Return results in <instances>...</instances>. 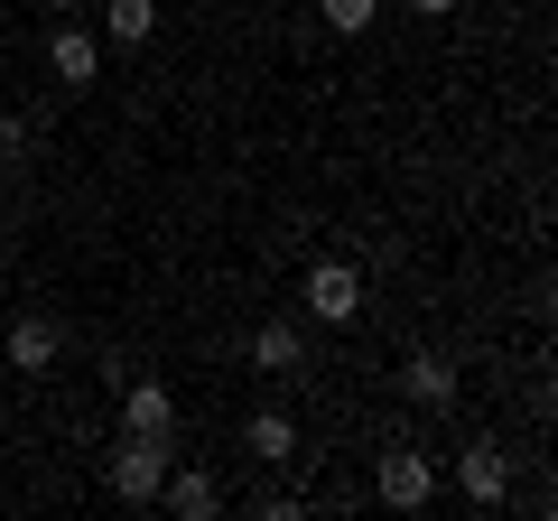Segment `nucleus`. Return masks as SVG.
<instances>
[{
	"label": "nucleus",
	"mask_w": 558,
	"mask_h": 521,
	"mask_svg": "<svg viewBox=\"0 0 558 521\" xmlns=\"http://www.w3.org/2000/svg\"><path fill=\"white\" fill-rule=\"evenodd\" d=\"M38 10H47V20H75V10H84V0H38Z\"/></svg>",
	"instance_id": "nucleus-16"
},
{
	"label": "nucleus",
	"mask_w": 558,
	"mask_h": 521,
	"mask_svg": "<svg viewBox=\"0 0 558 521\" xmlns=\"http://www.w3.org/2000/svg\"><path fill=\"white\" fill-rule=\"evenodd\" d=\"M47 75H57V94H94L102 75V38L75 20H47Z\"/></svg>",
	"instance_id": "nucleus-3"
},
{
	"label": "nucleus",
	"mask_w": 558,
	"mask_h": 521,
	"mask_svg": "<svg viewBox=\"0 0 558 521\" xmlns=\"http://www.w3.org/2000/svg\"><path fill=\"white\" fill-rule=\"evenodd\" d=\"M0 317H10V307H0Z\"/></svg>",
	"instance_id": "nucleus-20"
},
{
	"label": "nucleus",
	"mask_w": 558,
	"mask_h": 521,
	"mask_svg": "<svg viewBox=\"0 0 558 521\" xmlns=\"http://www.w3.org/2000/svg\"><path fill=\"white\" fill-rule=\"evenodd\" d=\"M57 354H65L57 317H38V307H28V317H0V363H10V373H47Z\"/></svg>",
	"instance_id": "nucleus-6"
},
{
	"label": "nucleus",
	"mask_w": 558,
	"mask_h": 521,
	"mask_svg": "<svg viewBox=\"0 0 558 521\" xmlns=\"http://www.w3.org/2000/svg\"><path fill=\"white\" fill-rule=\"evenodd\" d=\"M168 465H178V438H149V428H121V447H112V494H121V502H159Z\"/></svg>",
	"instance_id": "nucleus-1"
},
{
	"label": "nucleus",
	"mask_w": 558,
	"mask_h": 521,
	"mask_svg": "<svg viewBox=\"0 0 558 521\" xmlns=\"http://www.w3.org/2000/svg\"><path fill=\"white\" fill-rule=\"evenodd\" d=\"M121 428L178 438V391H168V381H121Z\"/></svg>",
	"instance_id": "nucleus-9"
},
{
	"label": "nucleus",
	"mask_w": 558,
	"mask_h": 521,
	"mask_svg": "<svg viewBox=\"0 0 558 521\" xmlns=\"http://www.w3.org/2000/svg\"><path fill=\"white\" fill-rule=\"evenodd\" d=\"M317 20L336 28V38H363V28L381 20V0H317Z\"/></svg>",
	"instance_id": "nucleus-13"
},
{
	"label": "nucleus",
	"mask_w": 558,
	"mask_h": 521,
	"mask_svg": "<svg viewBox=\"0 0 558 521\" xmlns=\"http://www.w3.org/2000/svg\"><path fill=\"white\" fill-rule=\"evenodd\" d=\"M252 363H260V373H279V381H289V373H307V326H299V317L252 326Z\"/></svg>",
	"instance_id": "nucleus-8"
},
{
	"label": "nucleus",
	"mask_w": 558,
	"mask_h": 521,
	"mask_svg": "<svg viewBox=\"0 0 558 521\" xmlns=\"http://www.w3.org/2000/svg\"><path fill=\"white\" fill-rule=\"evenodd\" d=\"M457 494L475 502V512H502V494H512V457H502V438H465L457 447Z\"/></svg>",
	"instance_id": "nucleus-5"
},
{
	"label": "nucleus",
	"mask_w": 558,
	"mask_h": 521,
	"mask_svg": "<svg viewBox=\"0 0 558 521\" xmlns=\"http://www.w3.org/2000/svg\"><path fill=\"white\" fill-rule=\"evenodd\" d=\"M20 149H28V121H20V112H0V159H20Z\"/></svg>",
	"instance_id": "nucleus-14"
},
{
	"label": "nucleus",
	"mask_w": 558,
	"mask_h": 521,
	"mask_svg": "<svg viewBox=\"0 0 558 521\" xmlns=\"http://www.w3.org/2000/svg\"><path fill=\"white\" fill-rule=\"evenodd\" d=\"M299 307H307L317 326H354V317H363V270H354V260H317L307 289H299Z\"/></svg>",
	"instance_id": "nucleus-4"
},
{
	"label": "nucleus",
	"mask_w": 558,
	"mask_h": 521,
	"mask_svg": "<svg viewBox=\"0 0 558 521\" xmlns=\"http://www.w3.org/2000/svg\"><path fill=\"white\" fill-rule=\"evenodd\" d=\"M0 47H10V28H0Z\"/></svg>",
	"instance_id": "nucleus-19"
},
{
	"label": "nucleus",
	"mask_w": 558,
	"mask_h": 521,
	"mask_svg": "<svg viewBox=\"0 0 558 521\" xmlns=\"http://www.w3.org/2000/svg\"><path fill=\"white\" fill-rule=\"evenodd\" d=\"M410 10H418V20H447V10H457V0H410Z\"/></svg>",
	"instance_id": "nucleus-15"
},
{
	"label": "nucleus",
	"mask_w": 558,
	"mask_h": 521,
	"mask_svg": "<svg viewBox=\"0 0 558 521\" xmlns=\"http://www.w3.org/2000/svg\"><path fill=\"white\" fill-rule=\"evenodd\" d=\"M373 494H381V512H428V502H438V457H418V447H381Z\"/></svg>",
	"instance_id": "nucleus-2"
},
{
	"label": "nucleus",
	"mask_w": 558,
	"mask_h": 521,
	"mask_svg": "<svg viewBox=\"0 0 558 521\" xmlns=\"http://www.w3.org/2000/svg\"><path fill=\"white\" fill-rule=\"evenodd\" d=\"M159 502H168V512H186V521H205V512H215V475H196V465H168V484H159Z\"/></svg>",
	"instance_id": "nucleus-12"
},
{
	"label": "nucleus",
	"mask_w": 558,
	"mask_h": 521,
	"mask_svg": "<svg viewBox=\"0 0 558 521\" xmlns=\"http://www.w3.org/2000/svg\"><path fill=\"white\" fill-rule=\"evenodd\" d=\"M0 205H10V159H0Z\"/></svg>",
	"instance_id": "nucleus-17"
},
{
	"label": "nucleus",
	"mask_w": 558,
	"mask_h": 521,
	"mask_svg": "<svg viewBox=\"0 0 558 521\" xmlns=\"http://www.w3.org/2000/svg\"><path fill=\"white\" fill-rule=\"evenodd\" d=\"M242 447H252L260 465H289V457H299V428H289V410H252V420H242Z\"/></svg>",
	"instance_id": "nucleus-11"
},
{
	"label": "nucleus",
	"mask_w": 558,
	"mask_h": 521,
	"mask_svg": "<svg viewBox=\"0 0 558 521\" xmlns=\"http://www.w3.org/2000/svg\"><path fill=\"white\" fill-rule=\"evenodd\" d=\"M159 38V0H102V47H149Z\"/></svg>",
	"instance_id": "nucleus-10"
},
{
	"label": "nucleus",
	"mask_w": 558,
	"mask_h": 521,
	"mask_svg": "<svg viewBox=\"0 0 558 521\" xmlns=\"http://www.w3.org/2000/svg\"><path fill=\"white\" fill-rule=\"evenodd\" d=\"M400 401L428 410V420L457 410V363H447V354H410V363H400Z\"/></svg>",
	"instance_id": "nucleus-7"
},
{
	"label": "nucleus",
	"mask_w": 558,
	"mask_h": 521,
	"mask_svg": "<svg viewBox=\"0 0 558 521\" xmlns=\"http://www.w3.org/2000/svg\"><path fill=\"white\" fill-rule=\"evenodd\" d=\"M0 381H10V363H0Z\"/></svg>",
	"instance_id": "nucleus-18"
}]
</instances>
